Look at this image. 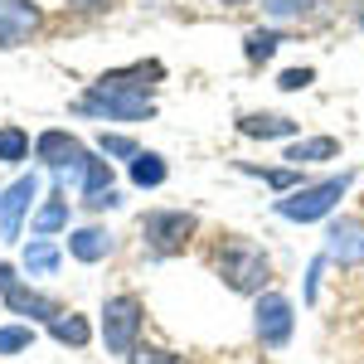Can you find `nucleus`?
Masks as SVG:
<instances>
[{
  "label": "nucleus",
  "mask_w": 364,
  "mask_h": 364,
  "mask_svg": "<svg viewBox=\"0 0 364 364\" xmlns=\"http://www.w3.org/2000/svg\"><path fill=\"white\" fill-rule=\"evenodd\" d=\"M112 190V166L107 161H97V156H87V170H83V204L97 195H107Z\"/></svg>",
  "instance_id": "22"
},
{
  "label": "nucleus",
  "mask_w": 364,
  "mask_h": 364,
  "mask_svg": "<svg viewBox=\"0 0 364 364\" xmlns=\"http://www.w3.org/2000/svg\"><path fill=\"white\" fill-rule=\"evenodd\" d=\"M34 156L58 175V185H83V170H87V151L73 132H39L34 136Z\"/></svg>",
  "instance_id": "5"
},
{
  "label": "nucleus",
  "mask_w": 364,
  "mask_h": 364,
  "mask_svg": "<svg viewBox=\"0 0 364 364\" xmlns=\"http://www.w3.org/2000/svg\"><path fill=\"white\" fill-rule=\"evenodd\" d=\"M219 5H252V0H219Z\"/></svg>",
  "instance_id": "32"
},
{
  "label": "nucleus",
  "mask_w": 364,
  "mask_h": 364,
  "mask_svg": "<svg viewBox=\"0 0 364 364\" xmlns=\"http://www.w3.org/2000/svg\"><path fill=\"white\" fill-rule=\"evenodd\" d=\"M112 248H117V238L102 224H87V228H73L68 233V252L78 262H102V257H112Z\"/></svg>",
  "instance_id": "12"
},
{
  "label": "nucleus",
  "mask_w": 364,
  "mask_h": 364,
  "mask_svg": "<svg viewBox=\"0 0 364 364\" xmlns=\"http://www.w3.org/2000/svg\"><path fill=\"white\" fill-rule=\"evenodd\" d=\"M127 364H185V360L170 355V350H156V345H136V350L127 355Z\"/></svg>",
  "instance_id": "26"
},
{
  "label": "nucleus",
  "mask_w": 364,
  "mask_h": 364,
  "mask_svg": "<svg viewBox=\"0 0 364 364\" xmlns=\"http://www.w3.org/2000/svg\"><path fill=\"white\" fill-rule=\"evenodd\" d=\"M10 287H20V272H15L10 262H0V296H5Z\"/></svg>",
  "instance_id": "28"
},
{
  "label": "nucleus",
  "mask_w": 364,
  "mask_h": 364,
  "mask_svg": "<svg viewBox=\"0 0 364 364\" xmlns=\"http://www.w3.org/2000/svg\"><path fill=\"white\" fill-rule=\"evenodd\" d=\"M39 199V175H20L5 195H0V233L5 238H20V224H25V209Z\"/></svg>",
  "instance_id": "9"
},
{
  "label": "nucleus",
  "mask_w": 364,
  "mask_h": 364,
  "mask_svg": "<svg viewBox=\"0 0 364 364\" xmlns=\"http://www.w3.org/2000/svg\"><path fill=\"white\" fill-rule=\"evenodd\" d=\"M141 321H146V311H141L136 296H112L102 306V345H107V355H132L136 350Z\"/></svg>",
  "instance_id": "6"
},
{
  "label": "nucleus",
  "mask_w": 364,
  "mask_h": 364,
  "mask_svg": "<svg viewBox=\"0 0 364 364\" xmlns=\"http://www.w3.org/2000/svg\"><path fill=\"white\" fill-rule=\"evenodd\" d=\"M355 25L364 29V0H355Z\"/></svg>",
  "instance_id": "31"
},
{
  "label": "nucleus",
  "mask_w": 364,
  "mask_h": 364,
  "mask_svg": "<svg viewBox=\"0 0 364 364\" xmlns=\"http://www.w3.org/2000/svg\"><path fill=\"white\" fill-rule=\"evenodd\" d=\"M68 5H73V10H102L107 0H68Z\"/></svg>",
  "instance_id": "30"
},
{
  "label": "nucleus",
  "mask_w": 364,
  "mask_h": 364,
  "mask_svg": "<svg viewBox=\"0 0 364 364\" xmlns=\"http://www.w3.org/2000/svg\"><path fill=\"white\" fill-rule=\"evenodd\" d=\"M78 112L87 117H107V122H151L156 117V102H151V92H132V87H112V83H97L87 87L83 97L73 102Z\"/></svg>",
  "instance_id": "3"
},
{
  "label": "nucleus",
  "mask_w": 364,
  "mask_h": 364,
  "mask_svg": "<svg viewBox=\"0 0 364 364\" xmlns=\"http://www.w3.org/2000/svg\"><path fill=\"white\" fill-rule=\"evenodd\" d=\"M311 83H316V68H287L277 78L282 92H301V87H311Z\"/></svg>",
  "instance_id": "27"
},
{
  "label": "nucleus",
  "mask_w": 364,
  "mask_h": 364,
  "mask_svg": "<svg viewBox=\"0 0 364 364\" xmlns=\"http://www.w3.org/2000/svg\"><path fill=\"white\" fill-rule=\"evenodd\" d=\"M331 0H262V10L272 20H321Z\"/></svg>",
  "instance_id": "18"
},
{
  "label": "nucleus",
  "mask_w": 364,
  "mask_h": 364,
  "mask_svg": "<svg viewBox=\"0 0 364 364\" xmlns=\"http://www.w3.org/2000/svg\"><path fill=\"white\" fill-rule=\"evenodd\" d=\"M49 336L58 345H73V350H83L87 340H92V326H87L83 316H73V311H58L54 321H49Z\"/></svg>",
  "instance_id": "17"
},
{
  "label": "nucleus",
  "mask_w": 364,
  "mask_h": 364,
  "mask_svg": "<svg viewBox=\"0 0 364 364\" xmlns=\"http://www.w3.org/2000/svg\"><path fill=\"white\" fill-rule=\"evenodd\" d=\"M58 262H63L58 243H49V238H29V243H25V272H29V277H49Z\"/></svg>",
  "instance_id": "16"
},
{
  "label": "nucleus",
  "mask_w": 364,
  "mask_h": 364,
  "mask_svg": "<svg viewBox=\"0 0 364 364\" xmlns=\"http://www.w3.org/2000/svg\"><path fill=\"white\" fill-rule=\"evenodd\" d=\"M39 29V5L34 0H0V49H15Z\"/></svg>",
  "instance_id": "10"
},
{
  "label": "nucleus",
  "mask_w": 364,
  "mask_h": 364,
  "mask_svg": "<svg viewBox=\"0 0 364 364\" xmlns=\"http://www.w3.org/2000/svg\"><path fill=\"white\" fill-rule=\"evenodd\" d=\"M34 345V331L29 326H0V355H20Z\"/></svg>",
  "instance_id": "24"
},
{
  "label": "nucleus",
  "mask_w": 364,
  "mask_h": 364,
  "mask_svg": "<svg viewBox=\"0 0 364 364\" xmlns=\"http://www.w3.org/2000/svg\"><path fill=\"white\" fill-rule=\"evenodd\" d=\"M350 185H355V175H350V170L326 175V180H306L301 190L282 195L272 209H277V219H287V224H316V219H331V214H336L340 199L350 195Z\"/></svg>",
  "instance_id": "2"
},
{
  "label": "nucleus",
  "mask_w": 364,
  "mask_h": 364,
  "mask_svg": "<svg viewBox=\"0 0 364 364\" xmlns=\"http://www.w3.org/2000/svg\"><path fill=\"white\" fill-rule=\"evenodd\" d=\"M282 44H287L282 29H248V34H243V58H248V63H267Z\"/></svg>",
  "instance_id": "19"
},
{
  "label": "nucleus",
  "mask_w": 364,
  "mask_h": 364,
  "mask_svg": "<svg viewBox=\"0 0 364 364\" xmlns=\"http://www.w3.org/2000/svg\"><path fill=\"white\" fill-rule=\"evenodd\" d=\"M97 146H102V156H117V161H136V156H141L136 141H132V136H117V132H102Z\"/></svg>",
  "instance_id": "25"
},
{
  "label": "nucleus",
  "mask_w": 364,
  "mask_h": 364,
  "mask_svg": "<svg viewBox=\"0 0 364 364\" xmlns=\"http://www.w3.org/2000/svg\"><path fill=\"white\" fill-rule=\"evenodd\" d=\"M214 267H219V282L238 296H262V287L272 282V257L252 238H224Z\"/></svg>",
  "instance_id": "1"
},
{
  "label": "nucleus",
  "mask_w": 364,
  "mask_h": 364,
  "mask_svg": "<svg viewBox=\"0 0 364 364\" xmlns=\"http://www.w3.org/2000/svg\"><path fill=\"white\" fill-rule=\"evenodd\" d=\"M0 301H5V306L15 311V316H29V321H54V316H58V306H54V301H49L44 291L25 287V282H20V287H10V291H5Z\"/></svg>",
  "instance_id": "14"
},
{
  "label": "nucleus",
  "mask_w": 364,
  "mask_h": 364,
  "mask_svg": "<svg viewBox=\"0 0 364 364\" xmlns=\"http://www.w3.org/2000/svg\"><path fill=\"white\" fill-rule=\"evenodd\" d=\"M199 219L190 209H151L146 219H141V238H146V252L151 257H175V252H185V243L195 238Z\"/></svg>",
  "instance_id": "4"
},
{
  "label": "nucleus",
  "mask_w": 364,
  "mask_h": 364,
  "mask_svg": "<svg viewBox=\"0 0 364 364\" xmlns=\"http://www.w3.org/2000/svg\"><path fill=\"white\" fill-rule=\"evenodd\" d=\"M29 156V132L25 127H0V161L5 166H20Z\"/></svg>",
  "instance_id": "23"
},
{
  "label": "nucleus",
  "mask_w": 364,
  "mask_h": 364,
  "mask_svg": "<svg viewBox=\"0 0 364 364\" xmlns=\"http://www.w3.org/2000/svg\"><path fill=\"white\" fill-rule=\"evenodd\" d=\"M34 238H49V233H58V228H68V199L54 195L49 204H39V214H34Z\"/></svg>",
  "instance_id": "21"
},
{
  "label": "nucleus",
  "mask_w": 364,
  "mask_h": 364,
  "mask_svg": "<svg viewBox=\"0 0 364 364\" xmlns=\"http://www.w3.org/2000/svg\"><path fill=\"white\" fill-rule=\"evenodd\" d=\"M296 331V306L282 296V291H262L257 306H252V336L262 340L267 350H282Z\"/></svg>",
  "instance_id": "7"
},
{
  "label": "nucleus",
  "mask_w": 364,
  "mask_h": 364,
  "mask_svg": "<svg viewBox=\"0 0 364 364\" xmlns=\"http://www.w3.org/2000/svg\"><path fill=\"white\" fill-rule=\"evenodd\" d=\"M238 170H243V175H257V180H267V185H272V190H282V195H291V190H301V185H306V170H296V166L262 170V166H252V161H238Z\"/></svg>",
  "instance_id": "15"
},
{
  "label": "nucleus",
  "mask_w": 364,
  "mask_h": 364,
  "mask_svg": "<svg viewBox=\"0 0 364 364\" xmlns=\"http://www.w3.org/2000/svg\"><path fill=\"white\" fill-rule=\"evenodd\" d=\"M166 156H156V151H141L136 161H132V185H141V190H156V185H166Z\"/></svg>",
  "instance_id": "20"
},
{
  "label": "nucleus",
  "mask_w": 364,
  "mask_h": 364,
  "mask_svg": "<svg viewBox=\"0 0 364 364\" xmlns=\"http://www.w3.org/2000/svg\"><path fill=\"white\" fill-rule=\"evenodd\" d=\"M122 204V195L117 190H107V195H97V199H87V209H117Z\"/></svg>",
  "instance_id": "29"
},
{
  "label": "nucleus",
  "mask_w": 364,
  "mask_h": 364,
  "mask_svg": "<svg viewBox=\"0 0 364 364\" xmlns=\"http://www.w3.org/2000/svg\"><path fill=\"white\" fill-rule=\"evenodd\" d=\"M340 156V141L336 136H296L291 141V146H287V156H282V161H287V166H321V161H336Z\"/></svg>",
  "instance_id": "13"
},
{
  "label": "nucleus",
  "mask_w": 364,
  "mask_h": 364,
  "mask_svg": "<svg viewBox=\"0 0 364 364\" xmlns=\"http://www.w3.org/2000/svg\"><path fill=\"white\" fill-rule=\"evenodd\" d=\"M326 257L340 267H360L364 262V219L360 214H340L326 224Z\"/></svg>",
  "instance_id": "8"
},
{
  "label": "nucleus",
  "mask_w": 364,
  "mask_h": 364,
  "mask_svg": "<svg viewBox=\"0 0 364 364\" xmlns=\"http://www.w3.org/2000/svg\"><path fill=\"white\" fill-rule=\"evenodd\" d=\"M238 132L248 141H296L301 122H291V117H282V112H243L238 117Z\"/></svg>",
  "instance_id": "11"
}]
</instances>
